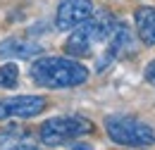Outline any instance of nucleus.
I'll return each instance as SVG.
<instances>
[{
    "label": "nucleus",
    "mask_w": 155,
    "mask_h": 150,
    "mask_svg": "<svg viewBox=\"0 0 155 150\" xmlns=\"http://www.w3.org/2000/svg\"><path fill=\"white\" fill-rule=\"evenodd\" d=\"M19 81V67L15 62L0 64V88H15Z\"/></svg>",
    "instance_id": "obj_10"
},
{
    "label": "nucleus",
    "mask_w": 155,
    "mask_h": 150,
    "mask_svg": "<svg viewBox=\"0 0 155 150\" xmlns=\"http://www.w3.org/2000/svg\"><path fill=\"white\" fill-rule=\"evenodd\" d=\"M41 50L43 48L38 43L21 41V38H7V41L0 43V57H24V60H29V57L38 55Z\"/></svg>",
    "instance_id": "obj_8"
},
{
    "label": "nucleus",
    "mask_w": 155,
    "mask_h": 150,
    "mask_svg": "<svg viewBox=\"0 0 155 150\" xmlns=\"http://www.w3.org/2000/svg\"><path fill=\"white\" fill-rule=\"evenodd\" d=\"M134 48V36H131V29L119 24L117 21L112 34L107 36V53H105V60H117V57H124L127 53H131Z\"/></svg>",
    "instance_id": "obj_7"
},
{
    "label": "nucleus",
    "mask_w": 155,
    "mask_h": 150,
    "mask_svg": "<svg viewBox=\"0 0 155 150\" xmlns=\"http://www.w3.org/2000/svg\"><path fill=\"white\" fill-rule=\"evenodd\" d=\"M105 131L112 138V143L127 148H150L155 145V131L150 124L129 117V114H112L105 119Z\"/></svg>",
    "instance_id": "obj_3"
},
{
    "label": "nucleus",
    "mask_w": 155,
    "mask_h": 150,
    "mask_svg": "<svg viewBox=\"0 0 155 150\" xmlns=\"http://www.w3.org/2000/svg\"><path fill=\"white\" fill-rule=\"evenodd\" d=\"M93 131V124L81 117H55L48 119L41 126V141L45 145H62L67 141H74L84 133Z\"/></svg>",
    "instance_id": "obj_4"
},
{
    "label": "nucleus",
    "mask_w": 155,
    "mask_h": 150,
    "mask_svg": "<svg viewBox=\"0 0 155 150\" xmlns=\"http://www.w3.org/2000/svg\"><path fill=\"white\" fill-rule=\"evenodd\" d=\"M146 81H148L150 86H155V60L146 67Z\"/></svg>",
    "instance_id": "obj_12"
},
{
    "label": "nucleus",
    "mask_w": 155,
    "mask_h": 150,
    "mask_svg": "<svg viewBox=\"0 0 155 150\" xmlns=\"http://www.w3.org/2000/svg\"><path fill=\"white\" fill-rule=\"evenodd\" d=\"M115 17L110 12H93L91 17L86 19L84 24H79L77 29L69 34L67 43H64V50L67 55L72 57H88L93 53V45L107 41V36L112 34L115 29Z\"/></svg>",
    "instance_id": "obj_2"
},
{
    "label": "nucleus",
    "mask_w": 155,
    "mask_h": 150,
    "mask_svg": "<svg viewBox=\"0 0 155 150\" xmlns=\"http://www.w3.org/2000/svg\"><path fill=\"white\" fill-rule=\"evenodd\" d=\"M134 21L141 41L146 45H155V7H138Z\"/></svg>",
    "instance_id": "obj_9"
},
{
    "label": "nucleus",
    "mask_w": 155,
    "mask_h": 150,
    "mask_svg": "<svg viewBox=\"0 0 155 150\" xmlns=\"http://www.w3.org/2000/svg\"><path fill=\"white\" fill-rule=\"evenodd\" d=\"M21 136H24L21 129H5V131H0V148H5L10 143H19Z\"/></svg>",
    "instance_id": "obj_11"
},
{
    "label": "nucleus",
    "mask_w": 155,
    "mask_h": 150,
    "mask_svg": "<svg viewBox=\"0 0 155 150\" xmlns=\"http://www.w3.org/2000/svg\"><path fill=\"white\" fill-rule=\"evenodd\" d=\"M93 12H96V10H93V2H91V0H62L58 5L55 26H58L60 31L77 29L79 24H84Z\"/></svg>",
    "instance_id": "obj_6"
},
{
    "label": "nucleus",
    "mask_w": 155,
    "mask_h": 150,
    "mask_svg": "<svg viewBox=\"0 0 155 150\" xmlns=\"http://www.w3.org/2000/svg\"><path fill=\"white\" fill-rule=\"evenodd\" d=\"M48 107V100L43 95H17V98H5L0 100V119H10V117H21V119H31L41 114Z\"/></svg>",
    "instance_id": "obj_5"
},
{
    "label": "nucleus",
    "mask_w": 155,
    "mask_h": 150,
    "mask_svg": "<svg viewBox=\"0 0 155 150\" xmlns=\"http://www.w3.org/2000/svg\"><path fill=\"white\" fill-rule=\"evenodd\" d=\"M29 74L43 88H74L88 79V69L72 57H41Z\"/></svg>",
    "instance_id": "obj_1"
},
{
    "label": "nucleus",
    "mask_w": 155,
    "mask_h": 150,
    "mask_svg": "<svg viewBox=\"0 0 155 150\" xmlns=\"http://www.w3.org/2000/svg\"><path fill=\"white\" fill-rule=\"evenodd\" d=\"M10 150H38L36 145H29V143H19V145H12Z\"/></svg>",
    "instance_id": "obj_13"
},
{
    "label": "nucleus",
    "mask_w": 155,
    "mask_h": 150,
    "mask_svg": "<svg viewBox=\"0 0 155 150\" xmlns=\"http://www.w3.org/2000/svg\"><path fill=\"white\" fill-rule=\"evenodd\" d=\"M72 150H93V148H91L88 143H77V145H74Z\"/></svg>",
    "instance_id": "obj_14"
}]
</instances>
